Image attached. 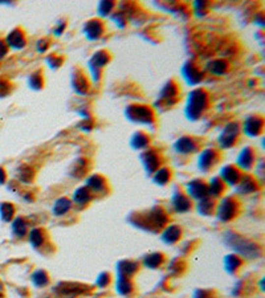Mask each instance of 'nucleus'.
<instances>
[{
  "mask_svg": "<svg viewBox=\"0 0 265 298\" xmlns=\"http://www.w3.org/2000/svg\"><path fill=\"white\" fill-rule=\"evenodd\" d=\"M230 245L232 248H235L236 251L241 253V255H245L248 257H256L257 256V251H256V246L253 245V244H249L243 238H237V236H230Z\"/></svg>",
  "mask_w": 265,
  "mask_h": 298,
  "instance_id": "nucleus-1",
  "label": "nucleus"
},
{
  "mask_svg": "<svg viewBox=\"0 0 265 298\" xmlns=\"http://www.w3.org/2000/svg\"><path fill=\"white\" fill-rule=\"evenodd\" d=\"M212 164V152L211 151H206L202 154L200 156V167L203 169H207L208 166Z\"/></svg>",
  "mask_w": 265,
  "mask_h": 298,
  "instance_id": "nucleus-19",
  "label": "nucleus"
},
{
  "mask_svg": "<svg viewBox=\"0 0 265 298\" xmlns=\"http://www.w3.org/2000/svg\"><path fill=\"white\" fill-rule=\"evenodd\" d=\"M205 106V97L202 94V91L196 90L192 94H190V105L188 109H191L190 117H195L202 112V108Z\"/></svg>",
  "mask_w": 265,
  "mask_h": 298,
  "instance_id": "nucleus-2",
  "label": "nucleus"
},
{
  "mask_svg": "<svg viewBox=\"0 0 265 298\" xmlns=\"http://www.w3.org/2000/svg\"><path fill=\"white\" fill-rule=\"evenodd\" d=\"M240 261L237 260V257L236 256H230V257H227L226 259V265L227 268H236V265H239Z\"/></svg>",
  "mask_w": 265,
  "mask_h": 298,
  "instance_id": "nucleus-22",
  "label": "nucleus"
},
{
  "mask_svg": "<svg viewBox=\"0 0 265 298\" xmlns=\"http://www.w3.org/2000/svg\"><path fill=\"white\" fill-rule=\"evenodd\" d=\"M12 228L13 232L18 235V236H23V235L26 234V224H24V221L22 219H16V220L13 221Z\"/></svg>",
  "mask_w": 265,
  "mask_h": 298,
  "instance_id": "nucleus-17",
  "label": "nucleus"
},
{
  "mask_svg": "<svg viewBox=\"0 0 265 298\" xmlns=\"http://www.w3.org/2000/svg\"><path fill=\"white\" fill-rule=\"evenodd\" d=\"M190 191L192 192V196H195V198H200V196H203L206 192V187L202 184V183H192L190 184ZM190 192V194H191Z\"/></svg>",
  "mask_w": 265,
  "mask_h": 298,
  "instance_id": "nucleus-14",
  "label": "nucleus"
},
{
  "mask_svg": "<svg viewBox=\"0 0 265 298\" xmlns=\"http://www.w3.org/2000/svg\"><path fill=\"white\" fill-rule=\"evenodd\" d=\"M91 27V30L87 28V35L91 39H94V37H98L101 35V32H102V27L100 26V23L98 22H90L89 23V26Z\"/></svg>",
  "mask_w": 265,
  "mask_h": 298,
  "instance_id": "nucleus-10",
  "label": "nucleus"
},
{
  "mask_svg": "<svg viewBox=\"0 0 265 298\" xmlns=\"http://www.w3.org/2000/svg\"><path fill=\"white\" fill-rule=\"evenodd\" d=\"M32 281H33V284L37 286H41V285H45V284H48V277H47V274L44 272H41V270H39V272H36L35 274H33V277H32Z\"/></svg>",
  "mask_w": 265,
  "mask_h": 298,
  "instance_id": "nucleus-16",
  "label": "nucleus"
},
{
  "mask_svg": "<svg viewBox=\"0 0 265 298\" xmlns=\"http://www.w3.org/2000/svg\"><path fill=\"white\" fill-rule=\"evenodd\" d=\"M179 229L177 227H171V228L167 229V232L163 235V238H165L167 242H174L177 238H179Z\"/></svg>",
  "mask_w": 265,
  "mask_h": 298,
  "instance_id": "nucleus-15",
  "label": "nucleus"
},
{
  "mask_svg": "<svg viewBox=\"0 0 265 298\" xmlns=\"http://www.w3.org/2000/svg\"><path fill=\"white\" fill-rule=\"evenodd\" d=\"M7 43L13 48H22L24 45V37L19 30H13L7 37Z\"/></svg>",
  "mask_w": 265,
  "mask_h": 298,
  "instance_id": "nucleus-5",
  "label": "nucleus"
},
{
  "mask_svg": "<svg viewBox=\"0 0 265 298\" xmlns=\"http://www.w3.org/2000/svg\"><path fill=\"white\" fill-rule=\"evenodd\" d=\"M167 178H169V174L166 173V170H161V171L157 174V178H155V180H161V183H166Z\"/></svg>",
  "mask_w": 265,
  "mask_h": 298,
  "instance_id": "nucleus-24",
  "label": "nucleus"
},
{
  "mask_svg": "<svg viewBox=\"0 0 265 298\" xmlns=\"http://www.w3.org/2000/svg\"><path fill=\"white\" fill-rule=\"evenodd\" d=\"M131 117H138L137 118V121L139 122H144V118H148L150 117V113H148L147 109H145L144 106H138L137 108L131 109Z\"/></svg>",
  "mask_w": 265,
  "mask_h": 298,
  "instance_id": "nucleus-9",
  "label": "nucleus"
},
{
  "mask_svg": "<svg viewBox=\"0 0 265 298\" xmlns=\"http://www.w3.org/2000/svg\"><path fill=\"white\" fill-rule=\"evenodd\" d=\"M177 149H178V151L190 152V151H194V150H195V145L192 143L191 139L183 138V139H180L178 143H177Z\"/></svg>",
  "mask_w": 265,
  "mask_h": 298,
  "instance_id": "nucleus-7",
  "label": "nucleus"
},
{
  "mask_svg": "<svg viewBox=\"0 0 265 298\" xmlns=\"http://www.w3.org/2000/svg\"><path fill=\"white\" fill-rule=\"evenodd\" d=\"M261 125L263 122L261 119H257V118H251L245 122V126H244V130L247 131L249 135H256L259 131L261 130Z\"/></svg>",
  "mask_w": 265,
  "mask_h": 298,
  "instance_id": "nucleus-4",
  "label": "nucleus"
},
{
  "mask_svg": "<svg viewBox=\"0 0 265 298\" xmlns=\"http://www.w3.org/2000/svg\"><path fill=\"white\" fill-rule=\"evenodd\" d=\"M117 289L118 292L122 294H126L127 292H130V284H129V281H127V277L119 276V278H118Z\"/></svg>",
  "mask_w": 265,
  "mask_h": 298,
  "instance_id": "nucleus-13",
  "label": "nucleus"
},
{
  "mask_svg": "<svg viewBox=\"0 0 265 298\" xmlns=\"http://www.w3.org/2000/svg\"><path fill=\"white\" fill-rule=\"evenodd\" d=\"M219 215H220L222 220H228L234 215V202H231L230 199H226L224 202H222Z\"/></svg>",
  "mask_w": 265,
  "mask_h": 298,
  "instance_id": "nucleus-3",
  "label": "nucleus"
},
{
  "mask_svg": "<svg viewBox=\"0 0 265 298\" xmlns=\"http://www.w3.org/2000/svg\"><path fill=\"white\" fill-rule=\"evenodd\" d=\"M236 133H237V129H236V125H230L227 126L226 130H224V135L222 137V143L224 146H230L234 138L236 137Z\"/></svg>",
  "mask_w": 265,
  "mask_h": 298,
  "instance_id": "nucleus-6",
  "label": "nucleus"
},
{
  "mask_svg": "<svg viewBox=\"0 0 265 298\" xmlns=\"http://www.w3.org/2000/svg\"><path fill=\"white\" fill-rule=\"evenodd\" d=\"M222 177L228 183H236V180H237V171L234 167H226L224 171L222 173Z\"/></svg>",
  "mask_w": 265,
  "mask_h": 298,
  "instance_id": "nucleus-11",
  "label": "nucleus"
},
{
  "mask_svg": "<svg viewBox=\"0 0 265 298\" xmlns=\"http://www.w3.org/2000/svg\"><path fill=\"white\" fill-rule=\"evenodd\" d=\"M74 200H76V202H79V203H84V202H87V200H89V192H88L85 188H83V190H79L77 192H76V195H74Z\"/></svg>",
  "mask_w": 265,
  "mask_h": 298,
  "instance_id": "nucleus-20",
  "label": "nucleus"
},
{
  "mask_svg": "<svg viewBox=\"0 0 265 298\" xmlns=\"http://www.w3.org/2000/svg\"><path fill=\"white\" fill-rule=\"evenodd\" d=\"M29 240L33 245L39 246L40 244L43 242V235H41V231H40V229H33V231L30 232Z\"/></svg>",
  "mask_w": 265,
  "mask_h": 298,
  "instance_id": "nucleus-18",
  "label": "nucleus"
},
{
  "mask_svg": "<svg viewBox=\"0 0 265 298\" xmlns=\"http://www.w3.org/2000/svg\"><path fill=\"white\" fill-rule=\"evenodd\" d=\"M161 255H151L148 256L147 259L145 260V264L146 265H148V267H151V268H155L158 264H159V261H161V257H159Z\"/></svg>",
  "mask_w": 265,
  "mask_h": 298,
  "instance_id": "nucleus-21",
  "label": "nucleus"
},
{
  "mask_svg": "<svg viewBox=\"0 0 265 298\" xmlns=\"http://www.w3.org/2000/svg\"><path fill=\"white\" fill-rule=\"evenodd\" d=\"M0 213H1V217H3V220L8 221L11 220V217L13 215V207L11 204L4 203L0 206Z\"/></svg>",
  "mask_w": 265,
  "mask_h": 298,
  "instance_id": "nucleus-12",
  "label": "nucleus"
},
{
  "mask_svg": "<svg viewBox=\"0 0 265 298\" xmlns=\"http://www.w3.org/2000/svg\"><path fill=\"white\" fill-rule=\"evenodd\" d=\"M69 208H70L69 202H68L66 199H60V200H57L56 204H55L53 211H55L56 215H62V213H65Z\"/></svg>",
  "mask_w": 265,
  "mask_h": 298,
  "instance_id": "nucleus-8",
  "label": "nucleus"
},
{
  "mask_svg": "<svg viewBox=\"0 0 265 298\" xmlns=\"http://www.w3.org/2000/svg\"><path fill=\"white\" fill-rule=\"evenodd\" d=\"M4 179H5L4 171H3V170L0 169V183H3V181H4Z\"/></svg>",
  "mask_w": 265,
  "mask_h": 298,
  "instance_id": "nucleus-26",
  "label": "nucleus"
},
{
  "mask_svg": "<svg viewBox=\"0 0 265 298\" xmlns=\"http://www.w3.org/2000/svg\"><path fill=\"white\" fill-rule=\"evenodd\" d=\"M223 188L222 183H219V180H213L211 184V194H219V191Z\"/></svg>",
  "mask_w": 265,
  "mask_h": 298,
  "instance_id": "nucleus-23",
  "label": "nucleus"
},
{
  "mask_svg": "<svg viewBox=\"0 0 265 298\" xmlns=\"http://www.w3.org/2000/svg\"><path fill=\"white\" fill-rule=\"evenodd\" d=\"M5 51H7V49H5L4 43H3V41H0V57L4 56V55H5Z\"/></svg>",
  "mask_w": 265,
  "mask_h": 298,
  "instance_id": "nucleus-25",
  "label": "nucleus"
}]
</instances>
